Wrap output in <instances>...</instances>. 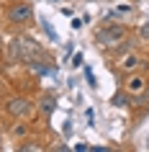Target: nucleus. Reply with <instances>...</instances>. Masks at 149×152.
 I'll return each instance as SVG.
<instances>
[{
	"instance_id": "9",
	"label": "nucleus",
	"mask_w": 149,
	"mask_h": 152,
	"mask_svg": "<svg viewBox=\"0 0 149 152\" xmlns=\"http://www.w3.org/2000/svg\"><path fill=\"white\" fill-rule=\"evenodd\" d=\"M85 77H87V85H90V88H95V85H98V80H95V75H93V70H90V67H85Z\"/></svg>"
},
{
	"instance_id": "5",
	"label": "nucleus",
	"mask_w": 149,
	"mask_h": 152,
	"mask_svg": "<svg viewBox=\"0 0 149 152\" xmlns=\"http://www.w3.org/2000/svg\"><path fill=\"white\" fill-rule=\"evenodd\" d=\"M147 88H149V77L147 75H141L139 70L129 72V77H126V83H124V93L126 96H139V93H144Z\"/></svg>"
},
{
	"instance_id": "8",
	"label": "nucleus",
	"mask_w": 149,
	"mask_h": 152,
	"mask_svg": "<svg viewBox=\"0 0 149 152\" xmlns=\"http://www.w3.org/2000/svg\"><path fill=\"white\" fill-rule=\"evenodd\" d=\"M39 108H41V111H44V113H47V116H49V113H52V111H54V108H57L54 98H52V96H44V98H41V103H39Z\"/></svg>"
},
{
	"instance_id": "14",
	"label": "nucleus",
	"mask_w": 149,
	"mask_h": 152,
	"mask_svg": "<svg viewBox=\"0 0 149 152\" xmlns=\"http://www.w3.org/2000/svg\"><path fill=\"white\" fill-rule=\"evenodd\" d=\"M0 142H3V134H0Z\"/></svg>"
},
{
	"instance_id": "12",
	"label": "nucleus",
	"mask_w": 149,
	"mask_h": 152,
	"mask_svg": "<svg viewBox=\"0 0 149 152\" xmlns=\"http://www.w3.org/2000/svg\"><path fill=\"white\" fill-rule=\"evenodd\" d=\"M80 64H82V54H75L72 57V67H80Z\"/></svg>"
},
{
	"instance_id": "11",
	"label": "nucleus",
	"mask_w": 149,
	"mask_h": 152,
	"mask_svg": "<svg viewBox=\"0 0 149 152\" xmlns=\"http://www.w3.org/2000/svg\"><path fill=\"white\" fill-rule=\"evenodd\" d=\"M116 13H118V16H126V13H131V8H129V5H118Z\"/></svg>"
},
{
	"instance_id": "2",
	"label": "nucleus",
	"mask_w": 149,
	"mask_h": 152,
	"mask_svg": "<svg viewBox=\"0 0 149 152\" xmlns=\"http://www.w3.org/2000/svg\"><path fill=\"white\" fill-rule=\"evenodd\" d=\"M126 26H118V23H105L95 31V41L100 47H118L126 41Z\"/></svg>"
},
{
	"instance_id": "3",
	"label": "nucleus",
	"mask_w": 149,
	"mask_h": 152,
	"mask_svg": "<svg viewBox=\"0 0 149 152\" xmlns=\"http://www.w3.org/2000/svg\"><path fill=\"white\" fill-rule=\"evenodd\" d=\"M5 18H8L13 26H28V23L33 21V8L28 5V3H21V0H16V3H13V5L5 10Z\"/></svg>"
},
{
	"instance_id": "7",
	"label": "nucleus",
	"mask_w": 149,
	"mask_h": 152,
	"mask_svg": "<svg viewBox=\"0 0 149 152\" xmlns=\"http://www.w3.org/2000/svg\"><path fill=\"white\" fill-rule=\"evenodd\" d=\"M28 132H31V129H28V124H26L23 119H16L13 124H10V134L16 137V139H23V137H28Z\"/></svg>"
},
{
	"instance_id": "6",
	"label": "nucleus",
	"mask_w": 149,
	"mask_h": 152,
	"mask_svg": "<svg viewBox=\"0 0 149 152\" xmlns=\"http://www.w3.org/2000/svg\"><path fill=\"white\" fill-rule=\"evenodd\" d=\"M141 67H144V57L139 52H129V54H124L118 59V70L121 72H136Z\"/></svg>"
},
{
	"instance_id": "10",
	"label": "nucleus",
	"mask_w": 149,
	"mask_h": 152,
	"mask_svg": "<svg viewBox=\"0 0 149 152\" xmlns=\"http://www.w3.org/2000/svg\"><path fill=\"white\" fill-rule=\"evenodd\" d=\"M139 36H141L144 41H149V21H147V23H144V26L139 28Z\"/></svg>"
},
{
	"instance_id": "15",
	"label": "nucleus",
	"mask_w": 149,
	"mask_h": 152,
	"mask_svg": "<svg viewBox=\"0 0 149 152\" xmlns=\"http://www.w3.org/2000/svg\"><path fill=\"white\" fill-rule=\"evenodd\" d=\"M52 3H57V0H52Z\"/></svg>"
},
{
	"instance_id": "4",
	"label": "nucleus",
	"mask_w": 149,
	"mask_h": 152,
	"mask_svg": "<svg viewBox=\"0 0 149 152\" xmlns=\"http://www.w3.org/2000/svg\"><path fill=\"white\" fill-rule=\"evenodd\" d=\"M5 111L13 116V119H28L33 113V103L26 96H13L5 101Z\"/></svg>"
},
{
	"instance_id": "13",
	"label": "nucleus",
	"mask_w": 149,
	"mask_h": 152,
	"mask_svg": "<svg viewBox=\"0 0 149 152\" xmlns=\"http://www.w3.org/2000/svg\"><path fill=\"white\" fill-rule=\"evenodd\" d=\"M21 150H31V152H36V150H41L39 144H21Z\"/></svg>"
},
{
	"instance_id": "1",
	"label": "nucleus",
	"mask_w": 149,
	"mask_h": 152,
	"mask_svg": "<svg viewBox=\"0 0 149 152\" xmlns=\"http://www.w3.org/2000/svg\"><path fill=\"white\" fill-rule=\"evenodd\" d=\"M39 57H44V52L31 36H16L10 41V59H21V62L28 64L33 59H39Z\"/></svg>"
}]
</instances>
